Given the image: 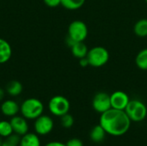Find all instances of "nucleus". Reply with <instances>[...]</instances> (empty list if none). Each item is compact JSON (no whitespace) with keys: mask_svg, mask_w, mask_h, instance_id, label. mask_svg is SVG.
Instances as JSON below:
<instances>
[{"mask_svg":"<svg viewBox=\"0 0 147 146\" xmlns=\"http://www.w3.org/2000/svg\"><path fill=\"white\" fill-rule=\"evenodd\" d=\"M131 120L125 110L110 108L101 114L99 124L106 131L107 134L119 137L127 133L131 126Z\"/></svg>","mask_w":147,"mask_h":146,"instance_id":"f257e3e1","label":"nucleus"},{"mask_svg":"<svg viewBox=\"0 0 147 146\" xmlns=\"http://www.w3.org/2000/svg\"><path fill=\"white\" fill-rule=\"evenodd\" d=\"M44 105L37 98H28L20 106L21 114L27 120H35L43 114Z\"/></svg>","mask_w":147,"mask_h":146,"instance_id":"f03ea898","label":"nucleus"},{"mask_svg":"<svg viewBox=\"0 0 147 146\" xmlns=\"http://www.w3.org/2000/svg\"><path fill=\"white\" fill-rule=\"evenodd\" d=\"M125 112L131 121L140 122L146 118L147 108L146 104L140 100H130Z\"/></svg>","mask_w":147,"mask_h":146,"instance_id":"7ed1b4c3","label":"nucleus"},{"mask_svg":"<svg viewBox=\"0 0 147 146\" xmlns=\"http://www.w3.org/2000/svg\"><path fill=\"white\" fill-rule=\"evenodd\" d=\"M87 59L90 66L102 67L105 65L109 59V51L103 46H94L89 50Z\"/></svg>","mask_w":147,"mask_h":146,"instance_id":"20e7f679","label":"nucleus"},{"mask_svg":"<svg viewBox=\"0 0 147 146\" xmlns=\"http://www.w3.org/2000/svg\"><path fill=\"white\" fill-rule=\"evenodd\" d=\"M70 107V102L63 96H55L52 97L48 102V109L50 113L58 117H61L69 113Z\"/></svg>","mask_w":147,"mask_h":146,"instance_id":"39448f33","label":"nucleus"},{"mask_svg":"<svg viewBox=\"0 0 147 146\" xmlns=\"http://www.w3.org/2000/svg\"><path fill=\"white\" fill-rule=\"evenodd\" d=\"M68 37L76 42L84 41L88 36L87 25L80 20L73 21L68 27Z\"/></svg>","mask_w":147,"mask_h":146,"instance_id":"423d86ee","label":"nucleus"},{"mask_svg":"<svg viewBox=\"0 0 147 146\" xmlns=\"http://www.w3.org/2000/svg\"><path fill=\"white\" fill-rule=\"evenodd\" d=\"M53 120L48 115L41 114L34 120V131L39 136H45L50 133L53 129Z\"/></svg>","mask_w":147,"mask_h":146,"instance_id":"0eeeda50","label":"nucleus"},{"mask_svg":"<svg viewBox=\"0 0 147 146\" xmlns=\"http://www.w3.org/2000/svg\"><path fill=\"white\" fill-rule=\"evenodd\" d=\"M92 108L99 114H102L111 108L110 95L105 92H98L92 100Z\"/></svg>","mask_w":147,"mask_h":146,"instance_id":"6e6552de","label":"nucleus"},{"mask_svg":"<svg viewBox=\"0 0 147 146\" xmlns=\"http://www.w3.org/2000/svg\"><path fill=\"white\" fill-rule=\"evenodd\" d=\"M110 102H111L112 108L125 110L127 104L130 102V99L126 92L121 90H117L110 95Z\"/></svg>","mask_w":147,"mask_h":146,"instance_id":"1a4fd4ad","label":"nucleus"},{"mask_svg":"<svg viewBox=\"0 0 147 146\" xmlns=\"http://www.w3.org/2000/svg\"><path fill=\"white\" fill-rule=\"evenodd\" d=\"M13 132L20 136H23L28 133V124L27 119H25L22 115H16L11 117L9 120Z\"/></svg>","mask_w":147,"mask_h":146,"instance_id":"9d476101","label":"nucleus"},{"mask_svg":"<svg viewBox=\"0 0 147 146\" xmlns=\"http://www.w3.org/2000/svg\"><path fill=\"white\" fill-rule=\"evenodd\" d=\"M0 109L4 116L11 118L18 114V113L20 112V106L16 101L6 100L1 104Z\"/></svg>","mask_w":147,"mask_h":146,"instance_id":"9b49d317","label":"nucleus"},{"mask_svg":"<svg viewBox=\"0 0 147 146\" xmlns=\"http://www.w3.org/2000/svg\"><path fill=\"white\" fill-rule=\"evenodd\" d=\"M12 55V49L9 43L0 38V64L7 63Z\"/></svg>","mask_w":147,"mask_h":146,"instance_id":"f8f14e48","label":"nucleus"},{"mask_svg":"<svg viewBox=\"0 0 147 146\" xmlns=\"http://www.w3.org/2000/svg\"><path fill=\"white\" fill-rule=\"evenodd\" d=\"M19 146H41L39 135L32 133H26L21 137Z\"/></svg>","mask_w":147,"mask_h":146,"instance_id":"ddd939ff","label":"nucleus"},{"mask_svg":"<svg viewBox=\"0 0 147 146\" xmlns=\"http://www.w3.org/2000/svg\"><path fill=\"white\" fill-rule=\"evenodd\" d=\"M71 51L75 58L80 59L87 56L89 49L84 41H80V42H75L71 47Z\"/></svg>","mask_w":147,"mask_h":146,"instance_id":"4468645a","label":"nucleus"},{"mask_svg":"<svg viewBox=\"0 0 147 146\" xmlns=\"http://www.w3.org/2000/svg\"><path fill=\"white\" fill-rule=\"evenodd\" d=\"M106 134H107L106 131L100 124H98L90 130V139L94 143H101L104 140Z\"/></svg>","mask_w":147,"mask_h":146,"instance_id":"2eb2a0df","label":"nucleus"},{"mask_svg":"<svg viewBox=\"0 0 147 146\" xmlns=\"http://www.w3.org/2000/svg\"><path fill=\"white\" fill-rule=\"evenodd\" d=\"M22 84L16 80H12L9 82L6 85L5 91L10 96H18L22 92Z\"/></svg>","mask_w":147,"mask_h":146,"instance_id":"dca6fc26","label":"nucleus"},{"mask_svg":"<svg viewBox=\"0 0 147 146\" xmlns=\"http://www.w3.org/2000/svg\"><path fill=\"white\" fill-rule=\"evenodd\" d=\"M134 31L135 33V34L138 37L140 38H144L147 36V19L146 18H143L139 20L134 27Z\"/></svg>","mask_w":147,"mask_h":146,"instance_id":"f3484780","label":"nucleus"},{"mask_svg":"<svg viewBox=\"0 0 147 146\" xmlns=\"http://www.w3.org/2000/svg\"><path fill=\"white\" fill-rule=\"evenodd\" d=\"M136 65L142 71H147V48H144L139 52L135 59Z\"/></svg>","mask_w":147,"mask_h":146,"instance_id":"a211bd4d","label":"nucleus"},{"mask_svg":"<svg viewBox=\"0 0 147 146\" xmlns=\"http://www.w3.org/2000/svg\"><path fill=\"white\" fill-rule=\"evenodd\" d=\"M85 3V0H61V5L69 10L80 9Z\"/></svg>","mask_w":147,"mask_h":146,"instance_id":"6ab92c4d","label":"nucleus"},{"mask_svg":"<svg viewBox=\"0 0 147 146\" xmlns=\"http://www.w3.org/2000/svg\"><path fill=\"white\" fill-rule=\"evenodd\" d=\"M13 129L9 121L1 120L0 121V137L7 138L13 133Z\"/></svg>","mask_w":147,"mask_h":146,"instance_id":"aec40b11","label":"nucleus"},{"mask_svg":"<svg viewBox=\"0 0 147 146\" xmlns=\"http://www.w3.org/2000/svg\"><path fill=\"white\" fill-rule=\"evenodd\" d=\"M60 124L64 128L69 129L71 128L73 124H74V118L71 114H70L69 113L62 115L60 117Z\"/></svg>","mask_w":147,"mask_h":146,"instance_id":"412c9836","label":"nucleus"},{"mask_svg":"<svg viewBox=\"0 0 147 146\" xmlns=\"http://www.w3.org/2000/svg\"><path fill=\"white\" fill-rule=\"evenodd\" d=\"M21 137H22V136H20V135H18V134L13 133H12L11 135H9V137L5 138V140H6L7 142L10 143V144L14 145L19 146L20 140H21Z\"/></svg>","mask_w":147,"mask_h":146,"instance_id":"4be33fe9","label":"nucleus"},{"mask_svg":"<svg viewBox=\"0 0 147 146\" xmlns=\"http://www.w3.org/2000/svg\"><path fill=\"white\" fill-rule=\"evenodd\" d=\"M65 145L66 146H84V144L82 142L81 139H76V138H73V139H69L66 143H65Z\"/></svg>","mask_w":147,"mask_h":146,"instance_id":"5701e85b","label":"nucleus"},{"mask_svg":"<svg viewBox=\"0 0 147 146\" xmlns=\"http://www.w3.org/2000/svg\"><path fill=\"white\" fill-rule=\"evenodd\" d=\"M45 4L51 8H55L61 4V0H43Z\"/></svg>","mask_w":147,"mask_h":146,"instance_id":"b1692460","label":"nucleus"},{"mask_svg":"<svg viewBox=\"0 0 147 146\" xmlns=\"http://www.w3.org/2000/svg\"><path fill=\"white\" fill-rule=\"evenodd\" d=\"M79 65H80V66H82V67H86V66L90 65L87 57H84V58L80 59H79Z\"/></svg>","mask_w":147,"mask_h":146,"instance_id":"393cba45","label":"nucleus"},{"mask_svg":"<svg viewBox=\"0 0 147 146\" xmlns=\"http://www.w3.org/2000/svg\"><path fill=\"white\" fill-rule=\"evenodd\" d=\"M45 146H66L65 144H63L61 142L59 141H51L49 143H47Z\"/></svg>","mask_w":147,"mask_h":146,"instance_id":"a878e982","label":"nucleus"},{"mask_svg":"<svg viewBox=\"0 0 147 146\" xmlns=\"http://www.w3.org/2000/svg\"><path fill=\"white\" fill-rule=\"evenodd\" d=\"M5 92H6V91H5L3 89L0 88V102L3 100V98H4V96H5Z\"/></svg>","mask_w":147,"mask_h":146,"instance_id":"bb28decb","label":"nucleus"},{"mask_svg":"<svg viewBox=\"0 0 147 146\" xmlns=\"http://www.w3.org/2000/svg\"><path fill=\"white\" fill-rule=\"evenodd\" d=\"M1 146H16V145H12V144H10V143L7 142L6 140H4V141L2 143V145Z\"/></svg>","mask_w":147,"mask_h":146,"instance_id":"cd10ccee","label":"nucleus"},{"mask_svg":"<svg viewBox=\"0 0 147 146\" xmlns=\"http://www.w3.org/2000/svg\"><path fill=\"white\" fill-rule=\"evenodd\" d=\"M2 143H3V142H2V141H1V139H0V146L2 145Z\"/></svg>","mask_w":147,"mask_h":146,"instance_id":"c85d7f7f","label":"nucleus"},{"mask_svg":"<svg viewBox=\"0 0 147 146\" xmlns=\"http://www.w3.org/2000/svg\"><path fill=\"white\" fill-rule=\"evenodd\" d=\"M146 3H147V0H146Z\"/></svg>","mask_w":147,"mask_h":146,"instance_id":"c756f323","label":"nucleus"}]
</instances>
